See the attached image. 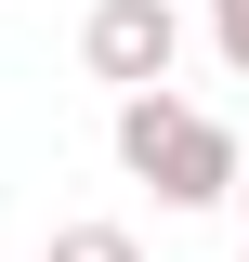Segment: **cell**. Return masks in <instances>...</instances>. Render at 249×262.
Returning <instances> with one entry per match:
<instances>
[{"mask_svg": "<svg viewBox=\"0 0 249 262\" xmlns=\"http://www.w3.org/2000/svg\"><path fill=\"white\" fill-rule=\"evenodd\" d=\"M118 170L157 184V210H223V196L249 184L236 131H223L210 105H184L171 79H157V92H118Z\"/></svg>", "mask_w": 249, "mask_h": 262, "instance_id": "cell-1", "label": "cell"}, {"mask_svg": "<svg viewBox=\"0 0 249 262\" xmlns=\"http://www.w3.org/2000/svg\"><path fill=\"white\" fill-rule=\"evenodd\" d=\"M79 66H92L105 92H157V79L184 66V13H171V0H92Z\"/></svg>", "mask_w": 249, "mask_h": 262, "instance_id": "cell-2", "label": "cell"}, {"mask_svg": "<svg viewBox=\"0 0 249 262\" xmlns=\"http://www.w3.org/2000/svg\"><path fill=\"white\" fill-rule=\"evenodd\" d=\"M39 262H144V236H131V223H53Z\"/></svg>", "mask_w": 249, "mask_h": 262, "instance_id": "cell-3", "label": "cell"}, {"mask_svg": "<svg viewBox=\"0 0 249 262\" xmlns=\"http://www.w3.org/2000/svg\"><path fill=\"white\" fill-rule=\"evenodd\" d=\"M210 53H223V66L249 79V0H210Z\"/></svg>", "mask_w": 249, "mask_h": 262, "instance_id": "cell-4", "label": "cell"}, {"mask_svg": "<svg viewBox=\"0 0 249 262\" xmlns=\"http://www.w3.org/2000/svg\"><path fill=\"white\" fill-rule=\"evenodd\" d=\"M236 210H249V184H236Z\"/></svg>", "mask_w": 249, "mask_h": 262, "instance_id": "cell-5", "label": "cell"}]
</instances>
